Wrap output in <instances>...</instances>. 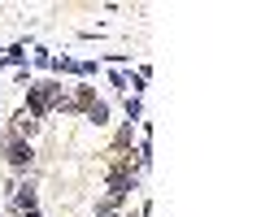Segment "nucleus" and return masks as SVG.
Returning a JSON list of instances; mask_svg holds the SVG:
<instances>
[{"label": "nucleus", "mask_w": 261, "mask_h": 217, "mask_svg": "<svg viewBox=\"0 0 261 217\" xmlns=\"http://www.w3.org/2000/svg\"><path fill=\"white\" fill-rule=\"evenodd\" d=\"M53 100H57V87H53V83H44V87H31V109H27V113H31V117H39V113H44V109H48Z\"/></svg>", "instance_id": "nucleus-1"}, {"label": "nucleus", "mask_w": 261, "mask_h": 217, "mask_svg": "<svg viewBox=\"0 0 261 217\" xmlns=\"http://www.w3.org/2000/svg\"><path fill=\"white\" fill-rule=\"evenodd\" d=\"M5 157H9V165H13V170H27V165H31V143L9 139V143H5Z\"/></svg>", "instance_id": "nucleus-2"}, {"label": "nucleus", "mask_w": 261, "mask_h": 217, "mask_svg": "<svg viewBox=\"0 0 261 217\" xmlns=\"http://www.w3.org/2000/svg\"><path fill=\"white\" fill-rule=\"evenodd\" d=\"M35 126H39V122H35L31 113H27V109H22V113L13 117V131H18V139H22V135H35Z\"/></svg>", "instance_id": "nucleus-3"}, {"label": "nucleus", "mask_w": 261, "mask_h": 217, "mask_svg": "<svg viewBox=\"0 0 261 217\" xmlns=\"http://www.w3.org/2000/svg\"><path fill=\"white\" fill-rule=\"evenodd\" d=\"M18 213H22V217L35 213V191H31V187H18Z\"/></svg>", "instance_id": "nucleus-4"}]
</instances>
